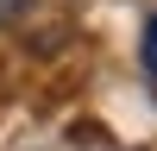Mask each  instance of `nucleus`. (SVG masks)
<instances>
[{"mask_svg":"<svg viewBox=\"0 0 157 151\" xmlns=\"http://www.w3.org/2000/svg\"><path fill=\"white\" fill-rule=\"evenodd\" d=\"M138 57H145V76H157V13L145 19V38H138Z\"/></svg>","mask_w":157,"mask_h":151,"instance_id":"f257e3e1","label":"nucleus"},{"mask_svg":"<svg viewBox=\"0 0 157 151\" xmlns=\"http://www.w3.org/2000/svg\"><path fill=\"white\" fill-rule=\"evenodd\" d=\"M13 13H19V0H0V25H6V19H13Z\"/></svg>","mask_w":157,"mask_h":151,"instance_id":"f03ea898","label":"nucleus"},{"mask_svg":"<svg viewBox=\"0 0 157 151\" xmlns=\"http://www.w3.org/2000/svg\"><path fill=\"white\" fill-rule=\"evenodd\" d=\"M113 151H138V145H113Z\"/></svg>","mask_w":157,"mask_h":151,"instance_id":"7ed1b4c3","label":"nucleus"}]
</instances>
